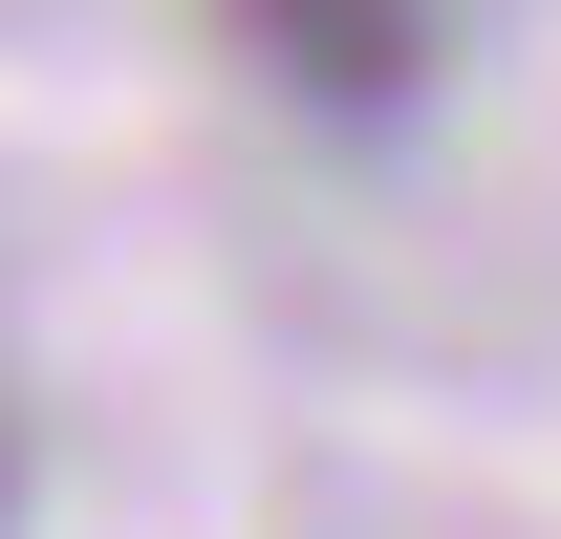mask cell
I'll use <instances>...</instances> for the list:
<instances>
[{
    "mask_svg": "<svg viewBox=\"0 0 561 539\" xmlns=\"http://www.w3.org/2000/svg\"><path fill=\"white\" fill-rule=\"evenodd\" d=\"M22 474H44V454H22V389H0V539H22Z\"/></svg>",
    "mask_w": 561,
    "mask_h": 539,
    "instance_id": "cell-2",
    "label": "cell"
},
{
    "mask_svg": "<svg viewBox=\"0 0 561 539\" xmlns=\"http://www.w3.org/2000/svg\"><path fill=\"white\" fill-rule=\"evenodd\" d=\"M216 22H238V66H260L302 130H346V151H389L432 108V66H454L432 0H216Z\"/></svg>",
    "mask_w": 561,
    "mask_h": 539,
    "instance_id": "cell-1",
    "label": "cell"
}]
</instances>
